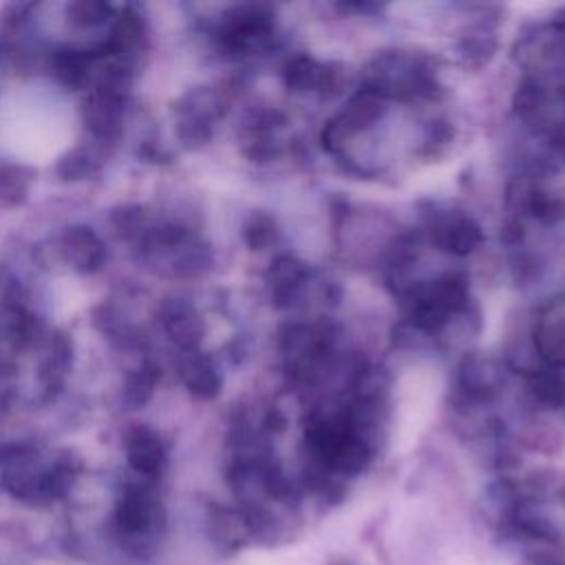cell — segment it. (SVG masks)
<instances>
[{
  "mask_svg": "<svg viewBox=\"0 0 565 565\" xmlns=\"http://www.w3.org/2000/svg\"><path fill=\"white\" fill-rule=\"evenodd\" d=\"M285 79H287V86L294 90L316 88L322 82V66L307 55H298L287 64Z\"/></svg>",
  "mask_w": 565,
  "mask_h": 565,
  "instance_id": "cell-6",
  "label": "cell"
},
{
  "mask_svg": "<svg viewBox=\"0 0 565 565\" xmlns=\"http://www.w3.org/2000/svg\"><path fill=\"white\" fill-rule=\"evenodd\" d=\"M461 380H463L466 391L472 397H481V399L483 397L488 399L490 395H494L499 391V384H501L497 366L490 360H481V358L466 360L463 371H461Z\"/></svg>",
  "mask_w": 565,
  "mask_h": 565,
  "instance_id": "cell-4",
  "label": "cell"
},
{
  "mask_svg": "<svg viewBox=\"0 0 565 565\" xmlns=\"http://www.w3.org/2000/svg\"><path fill=\"white\" fill-rule=\"evenodd\" d=\"M117 523L128 534L146 532L152 523V503L143 492H130L117 508Z\"/></svg>",
  "mask_w": 565,
  "mask_h": 565,
  "instance_id": "cell-5",
  "label": "cell"
},
{
  "mask_svg": "<svg viewBox=\"0 0 565 565\" xmlns=\"http://www.w3.org/2000/svg\"><path fill=\"white\" fill-rule=\"evenodd\" d=\"M382 113H384V97L377 95L375 90L366 88V90L358 93V95L347 104V110L340 115V121H342V126H344L349 132H355V130L366 128V126H371L373 121H377Z\"/></svg>",
  "mask_w": 565,
  "mask_h": 565,
  "instance_id": "cell-2",
  "label": "cell"
},
{
  "mask_svg": "<svg viewBox=\"0 0 565 565\" xmlns=\"http://www.w3.org/2000/svg\"><path fill=\"white\" fill-rule=\"evenodd\" d=\"M435 243L446 252L463 256V254H470L481 243V230L472 218H466V216L448 218L435 230Z\"/></svg>",
  "mask_w": 565,
  "mask_h": 565,
  "instance_id": "cell-1",
  "label": "cell"
},
{
  "mask_svg": "<svg viewBox=\"0 0 565 565\" xmlns=\"http://www.w3.org/2000/svg\"><path fill=\"white\" fill-rule=\"evenodd\" d=\"M516 110L521 113V117H534L539 110H541V104H543V95H541V88L534 84V82H525L519 86L516 90Z\"/></svg>",
  "mask_w": 565,
  "mask_h": 565,
  "instance_id": "cell-9",
  "label": "cell"
},
{
  "mask_svg": "<svg viewBox=\"0 0 565 565\" xmlns=\"http://www.w3.org/2000/svg\"><path fill=\"white\" fill-rule=\"evenodd\" d=\"M527 205L534 210V214L539 218H543L545 223H554L558 218L565 216V201L558 199L556 194H550V192H530V201Z\"/></svg>",
  "mask_w": 565,
  "mask_h": 565,
  "instance_id": "cell-8",
  "label": "cell"
},
{
  "mask_svg": "<svg viewBox=\"0 0 565 565\" xmlns=\"http://www.w3.org/2000/svg\"><path fill=\"white\" fill-rule=\"evenodd\" d=\"M536 349L554 364H565V311L545 316L536 329Z\"/></svg>",
  "mask_w": 565,
  "mask_h": 565,
  "instance_id": "cell-3",
  "label": "cell"
},
{
  "mask_svg": "<svg viewBox=\"0 0 565 565\" xmlns=\"http://www.w3.org/2000/svg\"><path fill=\"white\" fill-rule=\"evenodd\" d=\"M274 236V223L269 216H254V223L247 225V241L252 247H263Z\"/></svg>",
  "mask_w": 565,
  "mask_h": 565,
  "instance_id": "cell-10",
  "label": "cell"
},
{
  "mask_svg": "<svg viewBox=\"0 0 565 565\" xmlns=\"http://www.w3.org/2000/svg\"><path fill=\"white\" fill-rule=\"evenodd\" d=\"M530 391L536 397V402L556 408L565 402V382L556 373H536L530 380Z\"/></svg>",
  "mask_w": 565,
  "mask_h": 565,
  "instance_id": "cell-7",
  "label": "cell"
}]
</instances>
